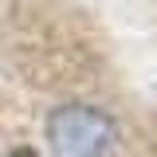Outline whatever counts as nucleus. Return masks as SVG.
<instances>
[{
  "instance_id": "f257e3e1",
  "label": "nucleus",
  "mask_w": 157,
  "mask_h": 157,
  "mask_svg": "<svg viewBox=\"0 0 157 157\" xmlns=\"http://www.w3.org/2000/svg\"><path fill=\"white\" fill-rule=\"evenodd\" d=\"M55 157H114L118 130L94 106H63L47 122Z\"/></svg>"
},
{
  "instance_id": "f03ea898",
  "label": "nucleus",
  "mask_w": 157,
  "mask_h": 157,
  "mask_svg": "<svg viewBox=\"0 0 157 157\" xmlns=\"http://www.w3.org/2000/svg\"><path fill=\"white\" fill-rule=\"evenodd\" d=\"M4 157H39L36 149H12V153H4Z\"/></svg>"
}]
</instances>
